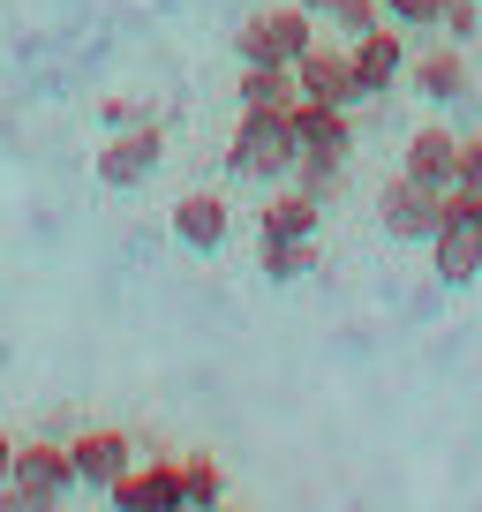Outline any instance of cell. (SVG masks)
<instances>
[{
    "label": "cell",
    "mask_w": 482,
    "mask_h": 512,
    "mask_svg": "<svg viewBox=\"0 0 482 512\" xmlns=\"http://www.w3.org/2000/svg\"><path fill=\"white\" fill-rule=\"evenodd\" d=\"M437 16H445V0H385V23H400L407 38H430Z\"/></svg>",
    "instance_id": "obj_20"
},
{
    "label": "cell",
    "mask_w": 482,
    "mask_h": 512,
    "mask_svg": "<svg viewBox=\"0 0 482 512\" xmlns=\"http://www.w3.org/2000/svg\"><path fill=\"white\" fill-rule=\"evenodd\" d=\"M407 53H415V38L400 31V23H377V31L347 38V61H354V106H377V98H392L407 83Z\"/></svg>",
    "instance_id": "obj_4"
},
{
    "label": "cell",
    "mask_w": 482,
    "mask_h": 512,
    "mask_svg": "<svg viewBox=\"0 0 482 512\" xmlns=\"http://www.w3.org/2000/svg\"><path fill=\"white\" fill-rule=\"evenodd\" d=\"M159 166H166V121H136V128H106L91 174L106 181V189H144Z\"/></svg>",
    "instance_id": "obj_5"
},
{
    "label": "cell",
    "mask_w": 482,
    "mask_h": 512,
    "mask_svg": "<svg viewBox=\"0 0 482 512\" xmlns=\"http://www.w3.org/2000/svg\"><path fill=\"white\" fill-rule=\"evenodd\" d=\"M452 151H460V128L415 121V128H407V144H400V174L430 181V189H452Z\"/></svg>",
    "instance_id": "obj_13"
},
{
    "label": "cell",
    "mask_w": 482,
    "mask_h": 512,
    "mask_svg": "<svg viewBox=\"0 0 482 512\" xmlns=\"http://www.w3.org/2000/svg\"><path fill=\"white\" fill-rule=\"evenodd\" d=\"M422 249H430L437 287H475V279H482V234H475L467 219H445L430 241H422Z\"/></svg>",
    "instance_id": "obj_12"
},
{
    "label": "cell",
    "mask_w": 482,
    "mask_h": 512,
    "mask_svg": "<svg viewBox=\"0 0 482 512\" xmlns=\"http://www.w3.org/2000/svg\"><path fill=\"white\" fill-rule=\"evenodd\" d=\"M317 46V16H309L302 0H264V8H249L234 31V61H264V68H294L302 53Z\"/></svg>",
    "instance_id": "obj_3"
},
{
    "label": "cell",
    "mask_w": 482,
    "mask_h": 512,
    "mask_svg": "<svg viewBox=\"0 0 482 512\" xmlns=\"http://www.w3.org/2000/svg\"><path fill=\"white\" fill-rule=\"evenodd\" d=\"M407 83H415L422 106H467V91H475V68H467V46H452V38H415V53H407Z\"/></svg>",
    "instance_id": "obj_6"
},
{
    "label": "cell",
    "mask_w": 482,
    "mask_h": 512,
    "mask_svg": "<svg viewBox=\"0 0 482 512\" xmlns=\"http://www.w3.org/2000/svg\"><path fill=\"white\" fill-rule=\"evenodd\" d=\"M61 497H76V467H68V437H16V460L0 482V505L8 512H53Z\"/></svg>",
    "instance_id": "obj_2"
},
{
    "label": "cell",
    "mask_w": 482,
    "mask_h": 512,
    "mask_svg": "<svg viewBox=\"0 0 482 512\" xmlns=\"http://www.w3.org/2000/svg\"><path fill=\"white\" fill-rule=\"evenodd\" d=\"M8 460H16V437L0 430V482H8Z\"/></svg>",
    "instance_id": "obj_26"
},
{
    "label": "cell",
    "mask_w": 482,
    "mask_h": 512,
    "mask_svg": "<svg viewBox=\"0 0 482 512\" xmlns=\"http://www.w3.org/2000/svg\"><path fill=\"white\" fill-rule=\"evenodd\" d=\"M166 226H174V241H181L189 256H219L226 241H234V204H226L219 189H189Z\"/></svg>",
    "instance_id": "obj_9"
},
{
    "label": "cell",
    "mask_w": 482,
    "mask_h": 512,
    "mask_svg": "<svg viewBox=\"0 0 482 512\" xmlns=\"http://www.w3.org/2000/svg\"><path fill=\"white\" fill-rule=\"evenodd\" d=\"M98 121H106V128H136V121H159V113H151V98H136V91H113L106 106H98Z\"/></svg>",
    "instance_id": "obj_24"
},
{
    "label": "cell",
    "mask_w": 482,
    "mask_h": 512,
    "mask_svg": "<svg viewBox=\"0 0 482 512\" xmlns=\"http://www.w3.org/2000/svg\"><path fill=\"white\" fill-rule=\"evenodd\" d=\"M129 460H136V445H129V430H113V422H98V430H76V437H68L76 490H91V497H106L113 482L129 475Z\"/></svg>",
    "instance_id": "obj_8"
},
{
    "label": "cell",
    "mask_w": 482,
    "mask_h": 512,
    "mask_svg": "<svg viewBox=\"0 0 482 512\" xmlns=\"http://www.w3.org/2000/svg\"><path fill=\"white\" fill-rule=\"evenodd\" d=\"M437 38H452V46H475V38H482V0H445Z\"/></svg>",
    "instance_id": "obj_21"
},
{
    "label": "cell",
    "mask_w": 482,
    "mask_h": 512,
    "mask_svg": "<svg viewBox=\"0 0 482 512\" xmlns=\"http://www.w3.org/2000/svg\"><path fill=\"white\" fill-rule=\"evenodd\" d=\"M257 234L309 241V234H324V204H317L309 189H294V181H272V196L257 204Z\"/></svg>",
    "instance_id": "obj_14"
},
{
    "label": "cell",
    "mask_w": 482,
    "mask_h": 512,
    "mask_svg": "<svg viewBox=\"0 0 482 512\" xmlns=\"http://www.w3.org/2000/svg\"><path fill=\"white\" fill-rule=\"evenodd\" d=\"M294 83H302V98H324V106H354V61H347V38H324L294 61Z\"/></svg>",
    "instance_id": "obj_11"
},
{
    "label": "cell",
    "mask_w": 482,
    "mask_h": 512,
    "mask_svg": "<svg viewBox=\"0 0 482 512\" xmlns=\"http://www.w3.org/2000/svg\"><path fill=\"white\" fill-rule=\"evenodd\" d=\"M452 189H482V128H460V151H452Z\"/></svg>",
    "instance_id": "obj_23"
},
{
    "label": "cell",
    "mask_w": 482,
    "mask_h": 512,
    "mask_svg": "<svg viewBox=\"0 0 482 512\" xmlns=\"http://www.w3.org/2000/svg\"><path fill=\"white\" fill-rule=\"evenodd\" d=\"M324 23H332L339 38H362V31H377V23H385V0H339Z\"/></svg>",
    "instance_id": "obj_22"
},
{
    "label": "cell",
    "mask_w": 482,
    "mask_h": 512,
    "mask_svg": "<svg viewBox=\"0 0 482 512\" xmlns=\"http://www.w3.org/2000/svg\"><path fill=\"white\" fill-rule=\"evenodd\" d=\"M302 98V83H294V68H264V61H249L234 76V106H294Z\"/></svg>",
    "instance_id": "obj_18"
},
{
    "label": "cell",
    "mask_w": 482,
    "mask_h": 512,
    "mask_svg": "<svg viewBox=\"0 0 482 512\" xmlns=\"http://www.w3.org/2000/svg\"><path fill=\"white\" fill-rule=\"evenodd\" d=\"M234 136H226V181H287L294 174V106H234Z\"/></svg>",
    "instance_id": "obj_1"
},
{
    "label": "cell",
    "mask_w": 482,
    "mask_h": 512,
    "mask_svg": "<svg viewBox=\"0 0 482 512\" xmlns=\"http://www.w3.org/2000/svg\"><path fill=\"white\" fill-rule=\"evenodd\" d=\"M317 264H324L317 234H309V241H287V234H257V272L272 279V287H294V279H309Z\"/></svg>",
    "instance_id": "obj_17"
},
{
    "label": "cell",
    "mask_w": 482,
    "mask_h": 512,
    "mask_svg": "<svg viewBox=\"0 0 482 512\" xmlns=\"http://www.w3.org/2000/svg\"><path fill=\"white\" fill-rule=\"evenodd\" d=\"M38 430H46V437H76V407H53V415L38 422Z\"/></svg>",
    "instance_id": "obj_25"
},
{
    "label": "cell",
    "mask_w": 482,
    "mask_h": 512,
    "mask_svg": "<svg viewBox=\"0 0 482 512\" xmlns=\"http://www.w3.org/2000/svg\"><path fill=\"white\" fill-rule=\"evenodd\" d=\"M226 505V467L211 452H181V512H211Z\"/></svg>",
    "instance_id": "obj_19"
},
{
    "label": "cell",
    "mask_w": 482,
    "mask_h": 512,
    "mask_svg": "<svg viewBox=\"0 0 482 512\" xmlns=\"http://www.w3.org/2000/svg\"><path fill=\"white\" fill-rule=\"evenodd\" d=\"M437 204H445V189H430V181H415V174L377 181V226H385V241H400V249H422V241L437 234Z\"/></svg>",
    "instance_id": "obj_7"
},
{
    "label": "cell",
    "mask_w": 482,
    "mask_h": 512,
    "mask_svg": "<svg viewBox=\"0 0 482 512\" xmlns=\"http://www.w3.org/2000/svg\"><path fill=\"white\" fill-rule=\"evenodd\" d=\"M294 144L302 151H354V106L294 98Z\"/></svg>",
    "instance_id": "obj_15"
},
{
    "label": "cell",
    "mask_w": 482,
    "mask_h": 512,
    "mask_svg": "<svg viewBox=\"0 0 482 512\" xmlns=\"http://www.w3.org/2000/svg\"><path fill=\"white\" fill-rule=\"evenodd\" d=\"M302 8H309V16H317V23H324V16H332V8H339V0H302Z\"/></svg>",
    "instance_id": "obj_27"
},
{
    "label": "cell",
    "mask_w": 482,
    "mask_h": 512,
    "mask_svg": "<svg viewBox=\"0 0 482 512\" xmlns=\"http://www.w3.org/2000/svg\"><path fill=\"white\" fill-rule=\"evenodd\" d=\"M294 189H309L317 196L324 211L339 204V196H347V181H354V151H294Z\"/></svg>",
    "instance_id": "obj_16"
},
{
    "label": "cell",
    "mask_w": 482,
    "mask_h": 512,
    "mask_svg": "<svg viewBox=\"0 0 482 512\" xmlns=\"http://www.w3.org/2000/svg\"><path fill=\"white\" fill-rule=\"evenodd\" d=\"M113 512H181V460H129V475L106 490Z\"/></svg>",
    "instance_id": "obj_10"
}]
</instances>
